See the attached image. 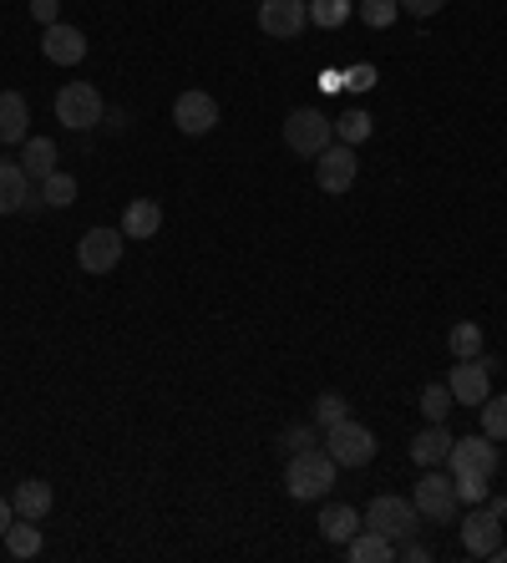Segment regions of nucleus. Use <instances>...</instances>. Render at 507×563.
Here are the masks:
<instances>
[{
	"mask_svg": "<svg viewBox=\"0 0 507 563\" xmlns=\"http://www.w3.org/2000/svg\"><path fill=\"white\" fill-rule=\"evenodd\" d=\"M401 11H406V16H436V11H442L446 0H396Z\"/></svg>",
	"mask_w": 507,
	"mask_h": 563,
	"instance_id": "473e14b6",
	"label": "nucleus"
},
{
	"mask_svg": "<svg viewBox=\"0 0 507 563\" xmlns=\"http://www.w3.org/2000/svg\"><path fill=\"white\" fill-rule=\"evenodd\" d=\"M5 553H11V559H36V553H41V528H36V517H16V523L5 528Z\"/></svg>",
	"mask_w": 507,
	"mask_h": 563,
	"instance_id": "5701e85b",
	"label": "nucleus"
},
{
	"mask_svg": "<svg viewBox=\"0 0 507 563\" xmlns=\"http://www.w3.org/2000/svg\"><path fill=\"white\" fill-rule=\"evenodd\" d=\"M351 87H360V92H366V87H376V72H370V66H355V72H351Z\"/></svg>",
	"mask_w": 507,
	"mask_h": 563,
	"instance_id": "e433bc0d",
	"label": "nucleus"
},
{
	"mask_svg": "<svg viewBox=\"0 0 507 563\" xmlns=\"http://www.w3.org/2000/svg\"><path fill=\"white\" fill-rule=\"evenodd\" d=\"M416 513L431 517V523H452L457 517V477H446V472L427 468L416 477Z\"/></svg>",
	"mask_w": 507,
	"mask_h": 563,
	"instance_id": "39448f33",
	"label": "nucleus"
},
{
	"mask_svg": "<svg viewBox=\"0 0 507 563\" xmlns=\"http://www.w3.org/2000/svg\"><path fill=\"white\" fill-rule=\"evenodd\" d=\"M41 204L72 208L77 204V178H72V172H51V178H41Z\"/></svg>",
	"mask_w": 507,
	"mask_h": 563,
	"instance_id": "a878e982",
	"label": "nucleus"
},
{
	"mask_svg": "<svg viewBox=\"0 0 507 563\" xmlns=\"http://www.w3.org/2000/svg\"><path fill=\"white\" fill-rule=\"evenodd\" d=\"M492 559H497V563H507V543H497V548H492Z\"/></svg>",
	"mask_w": 507,
	"mask_h": 563,
	"instance_id": "58836bf2",
	"label": "nucleus"
},
{
	"mask_svg": "<svg viewBox=\"0 0 507 563\" xmlns=\"http://www.w3.org/2000/svg\"><path fill=\"white\" fill-rule=\"evenodd\" d=\"M41 56H47L51 66H81L87 62V36H81L77 26H66V21L41 26Z\"/></svg>",
	"mask_w": 507,
	"mask_h": 563,
	"instance_id": "4468645a",
	"label": "nucleus"
},
{
	"mask_svg": "<svg viewBox=\"0 0 507 563\" xmlns=\"http://www.w3.org/2000/svg\"><path fill=\"white\" fill-rule=\"evenodd\" d=\"M396 559H406V563H427V559H431V548H427V543H406V548H396Z\"/></svg>",
	"mask_w": 507,
	"mask_h": 563,
	"instance_id": "c9c22d12",
	"label": "nucleus"
},
{
	"mask_svg": "<svg viewBox=\"0 0 507 563\" xmlns=\"http://www.w3.org/2000/svg\"><path fill=\"white\" fill-rule=\"evenodd\" d=\"M21 168H26V178H51V172H56V142L26 138L21 142Z\"/></svg>",
	"mask_w": 507,
	"mask_h": 563,
	"instance_id": "4be33fe9",
	"label": "nucleus"
},
{
	"mask_svg": "<svg viewBox=\"0 0 507 563\" xmlns=\"http://www.w3.org/2000/svg\"><path fill=\"white\" fill-rule=\"evenodd\" d=\"M446 345H452V356H457V360H472V356H482L487 335H482V325H472V320H457L452 335H446Z\"/></svg>",
	"mask_w": 507,
	"mask_h": 563,
	"instance_id": "b1692460",
	"label": "nucleus"
},
{
	"mask_svg": "<svg viewBox=\"0 0 507 563\" xmlns=\"http://www.w3.org/2000/svg\"><path fill=\"white\" fill-rule=\"evenodd\" d=\"M452 407H457V396H452V386H446V381H431L427 392H421V417H427V422H446V417H452Z\"/></svg>",
	"mask_w": 507,
	"mask_h": 563,
	"instance_id": "393cba45",
	"label": "nucleus"
},
{
	"mask_svg": "<svg viewBox=\"0 0 507 563\" xmlns=\"http://www.w3.org/2000/svg\"><path fill=\"white\" fill-rule=\"evenodd\" d=\"M284 487H290L294 502H320L330 487H335V457L325 447H305V452H290V468H284Z\"/></svg>",
	"mask_w": 507,
	"mask_h": 563,
	"instance_id": "f257e3e1",
	"label": "nucleus"
},
{
	"mask_svg": "<svg viewBox=\"0 0 507 563\" xmlns=\"http://www.w3.org/2000/svg\"><path fill=\"white\" fill-rule=\"evenodd\" d=\"M416 502L411 498H396V492H381V498L366 508V528H376V533H385L391 543H406L416 533Z\"/></svg>",
	"mask_w": 507,
	"mask_h": 563,
	"instance_id": "423d86ee",
	"label": "nucleus"
},
{
	"mask_svg": "<svg viewBox=\"0 0 507 563\" xmlns=\"http://www.w3.org/2000/svg\"><path fill=\"white\" fill-rule=\"evenodd\" d=\"M355 172H360V157H355L351 142H330L315 157V183H320V193H351Z\"/></svg>",
	"mask_w": 507,
	"mask_h": 563,
	"instance_id": "6e6552de",
	"label": "nucleus"
},
{
	"mask_svg": "<svg viewBox=\"0 0 507 563\" xmlns=\"http://www.w3.org/2000/svg\"><path fill=\"white\" fill-rule=\"evenodd\" d=\"M370 132H376V123H370V112H345V117H335V138L340 142H351V148H360V142L370 138Z\"/></svg>",
	"mask_w": 507,
	"mask_h": 563,
	"instance_id": "bb28decb",
	"label": "nucleus"
},
{
	"mask_svg": "<svg viewBox=\"0 0 507 563\" xmlns=\"http://www.w3.org/2000/svg\"><path fill=\"white\" fill-rule=\"evenodd\" d=\"M157 229H163V204H153V199H132V204L123 208V234L127 239H153Z\"/></svg>",
	"mask_w": 507,
	"mask_h": 563,
	"instance_id": "6ab92c4d",
	"label": "nucleus"
},
{
	"mask_svg": "<svg viewBox=\"0 0 507 563\" xmlns=\"http://www.w3.org/2000/svg\"><path fill=\"white\" fill-rule=\"evenodd\" d=\"M309 26V5L305 0H264L259 5V31L275 41H294Z\"/></svg>",
	"mask_w": 507,
	"mask_h": 563,
	"instance_id": "f8f14e48",
	"label": "nucleus"
},
{
	"mask_svg": "<svg viewBox=\"0 0 507 563\" xmlns=\"http://www.w3.org/2000/svg\"><path fill=\"white\" fill-rule=\"evenodd\" d=\"M446 468H452V477H467V472L497 477V442L492 437H457L452 452H446Z\"/></svg>",
	"mask_w": 507,
	"mask_h": 563,
	"instance_id": "9b49d317",
	"label": "nucleus"
},
{
	"mask_svg": "<svg viewBox=\"0 0 507 563\" xmlns=\"http://www.w3.org/2000/svg\"><path fill=\"white\" fill-rule=\"evenodd\" d=\"M345 396L340 392H325L320 401H315V426H335V422H345Z\"/></svg>",
	"mask_w": 507,
	"mask_h": 563,
	"instance_id": "7c9ffc66",
	"label": "nucleus"
},
{
	"mask_svg": "<svg viewBox=\"0 0 507 563\" xmlns=\"http://www.w3.org/2000/svg\"><path fill=\"white\" fill-rule=\"evenodd\" d=\"M477 411H482V437L507 442V396H487Z\"/></svg>",
	"mask_w": 507,
	"mask_h": 563,
	"instance_id": "cd10ccee",
	"label": "nucleus"
},
{
	"mask_svg": "<svg viewBox=\"0 0 507 563\" xmlns=\"http://www.w3.org/2000/svg\"><path fill=\"white\" fill-rule=\"evenodd\" d=\"M396 16H401L396 0H360V21H366L370 31H385V26H391Z\"/></svg>",
	"mask_w": 507,
	"mask_h": 563,
	"instance_id": "c756f323",
	"label": "nucleus"
},
{
	"mask_svg": "<svg viewBox=\"0 0 507 563\" xmlns=\"http://www.w3.org/2000/svg\"><path fill=\"white\" fill-rule=\"evenodd\" d=\"M452 432H446L442 422H427V432H416L411 437V462L416 468H442L446 452H452Z\"/></svg>",
	"mask_w": 507,
	"mask_h": 563,
	"instance_id": "f3484780",
	"label": "nucleus"
},
{
	"mask_svg": "<svg viewBox=\"0 0 507 563\" xmlns=\"http://www.w3.org/2000/svg\"><path fill=\"white\" fill-rule=\"evenodd\" d=\"M345 16H351V0H309V21L325 31H335Z\"/></svg>",
	"mask_w": 507,
	"mask_h": 563,
	"instance_id": "c85d7f7f",
	"label": "nucleus"
},
{
	"mask_svg": "<svg viewBox=\"0 0 507 563\" xmlns=\"http://www.w3.org/2000/svg\"><path fill=\"white\" fill-rule=\"evenodd\" d=\"M330 142H335V123H330L325 112L300 107V112H290V117H284V148H290V153L320 157Z\"/></svg>",
	"mask_w": 507,
	"mask_h": 563,
	"instance_id": "7ed1b4c3",
	"label": "nucleus"
},
{
	"mask_svg": "<svg viewBox=\"0 0 507 563\" xmlns=\"http://www.w3.org/2000/svg\"><path fill=\"white\" fill-rule=\"evenodd\" d=\"M11 513H16V502H5V498H0V538H5V528L16 523V517H11Z\"/></svg>",
	"mask_w": 507,
	"mask_h": 563,
	"instance_id": "4c0bfd02",
	"label": "nucleus"
},
{
	"mask_svg": "<svg viewBox=\"0 0 507 563\" xmlns=\"http://www.w3.org/2000/svg\"><path fill=\"white\" fill-rule=\"evenodd\" d=\"M26 138H31V102L21 92H0V142L21 148Z\"/></svg>",
	"mask_w": 507,
	"mask_h": 563,
	"instance_id": "2eb2a0df",
	"label": "nucleus"
},
{
	"mask_svg": "<svg viewBox=\"0 0 507 563\" xmlns=\"http://www.w3.org/2000/svg\"><path fill=\"white\" fill-rule=\"evenodd\" d=\"M11 502H16V517H47L51 502H56V492H51V483H41V477H26Z\"/></svg>",
	"mask_w": 507,
	"mask_h": 563,
	"instance_id": "412c9836",
	"label": "nucleus"
},
{
	"mask_svg": "<svg viewBox=\"0 0 507 563\" xmlns=\"http://www.w3.org/2000/svg\"><path fill=\"white\" fill-rule=\"evenodd\" d=\"M173 123H178L183 138H203V132L218 127V102L208 92H183L173 102Z\"/></svg>",
	"mask_w": 507,
	"mask_h": 563,
	"instance_id": "ddd939ff",
	"label": "nucleus"
},
{
	"mask_svg": "<svg viewBox=\"0 0 507 563\" xmlns=\"http://www.w3.org/2000/svg\"><path fill=\"white\" fill-rule=\"evenodd\" d=\"M56 11H62V0H31V16L41 26H56Z\"/></svg>",
	"mask_w": 507,
	"mask_h": 563,
	"instance_id": "f704fd0d",
	"label": "nucleus"
},
{
	"mask_svg": "<svg viewBox=\"0 0 507 563\" xmlns=\"http://www.w3.org/2000/svg\"><path fill=\"white\" fill-rule=\"evenodd\" d=\"M446 386L457 396V407H482L492 396V360L487 356H472V360H457L452 375H446Z\"/></svg>",
	"mask_w": 507,
	"mask_h": 563,
	"instance_id": "1a4fd4ad",
	"label": "nucleus"
},
{
	"mask_svg": "<svg viewBox=\"0 0 507 563\" xmlns=\"http://www.w3.org/2000/svg\"><path fill=\"white\" fill-rule=\"evenodd\" d=\"M325 452L335 457V468H366L376 462V432L345 417V422L325 426Z\"/></svg>",
	"mask_w": 507,
	"mask_h": 563,
	"instance_id": "20e7f679",
	"label": "nucleus"
},
{
	"mask_svg": "<svg viewBox=\"0 0 507 563\" xmlns=\"http://www.w3.org/2000/svg\"><path fill=\"white\" fill-rule=\"evenodd\" d=\"M123 244H127L123 229H87L77 244V265L87 274H112V269L123 265Z\"/></svg>",
	"mask_w": 507,
	"mask_h": 563,
	"instance_id": "0eeeda50",
	"label": "nucleus"
},
{
	"mask_svg": "<svg viewBox=\"0 0 507 563\" xmlns=\"http://www.w3.org/2000/svg\"><path fill=\"white\" fill-rule=\"evenodd\" d=\"M320 533H325V543L345 548L355 533H360V513H355L351 502H325L320 508Z\"/></svg>",
	"mask_w": 507,
	"mask_h": 563,
	"instance_id": "a211bd4d",
	"label": "nucleus"
},
{
	"mask_svg": "<svg viewBox=\"0 0 507 563\" xmlns=\"http://www.w3.org/2000/svg\"><path fill=\"white\" fill-rule=\"evenodd\" d=\"M31 199V178L21 168V157H0V214H21Z\"/></svg>",
	"mask_w": 507,
	"mask_h": 563,
	"instance_id": "dca6fc26",
	"label": "nucleus"
},
{
	"mask_svg": "<svg viewBox=\"0 0 507 563\" xmlns=\"http://www.w3.org/2000/svg\"><path fill=\"white\" fill-rule=\"evenodd\" d=\"M284 447H290V452H305V447H315V432H309V426H290V432H284Z\"/></svg>",
	"mask_w": 507,
	"mask_h": 563,
	"instance_id": "72a5a7b5",
	"label": "nucleus"
},
{
	"mask_svg": "<svg viewBox=\"0 0 507 563\" xmlns=\"http://www.w3.org/2000/svg\"><path fill=\"white\" fill-rule=\"evenodd\" d=\"M487 487H492V477H482V472H467V477H457V502L477 508V502H487Z\"/></svg>",
	"mask_w": 507,
	"mask_h": 563,
	"instance_id": "2f4dec72",
	"label": "nucleus"
},
{
	"mask_svg": "<svg viewBox=\"0 0 507 563\" xmlns=\"http://www.w3.org/2000/svg\"><path fill=\"white\" fill-rule=\"evenodd\" d=\"M461 548L472 553V559H492V548L503 543V517L492 513L487 502H477L472 513H461Z\"/></svg>",
	"mask_w": 507,
	"mask_h": 563,
	"instance_id": "9d476101",
	"label": "nucleus"
},
{
	"mask_svg": "<svg viewBox=\"0 0 507 563\" xmlns=\"http://www.w3.org/2000/svg\"><path fill=\"white\" fill-rule=\"evenodd\" d=\"M345 559L351 563H391L396 559V543H391L385 533L366 528V533H355L351 543H345Z\"/></svg>",
	"mask_w": 507,
	"mask_h": 563,
	"instance_id": "aec40b11",
	"label": "nucleus"
},
{
	"mask_svg": "<svg viewBox=\"0 0 507 563\" xmlns=\"http://www.w3.org/2000/svg\"><path fill=\"white\" fill-rule=\"evenodd\" d=\"M56 123L72 127V132H87V127L107 123V102H102L92 81H66L56 92Z\"/></svg>",
	"mask_w": 507,
	"mask_h": 563,
	"instance_id": "f03ea898",
	"label": "nucleus"
}]
</instances>
